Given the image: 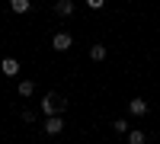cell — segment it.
I'll return each instance as SVG.
<instances>
[{"label":"cell","mask_w":160,"mask_h":144,"mask_svg":"<svg viewBox=\"0 0 160 144\" xmlns=\"http://www.w3.org/2000/svg\"><path fill=\"white\" fill-rule=\"evenodd\" d=\"M32 93H35V83L32 80H22L19 83V96H32Z\"/></svg>","instance_id":"obj_10"},{"label":"cell","mask_w":160,"mask_h":144,"mask_svg":"<svg viewBox=\"0 0 160 144\" xmlns=\"http://www.w3.org/2000/svg\"><path fill=\"white\" fill-rule=\"evenodd\" d=\"M112 128H115V135H125V132H131L125 119H115V125H112Z\"/></svg>","instance_id":"obj_11"},{"label":"cell","mask_w":160,"mask_h":144,"mask_svg":"<svg viewBox=\"0 0 160 144\" xmlns=\"http://www.w3.org/2000/svg\"><path fill=\"white\" fill-rule=\"evenodd\" d=\"M144 141H148V135H144L141 128H131L128 132V144H144Z\"/></svg>","instance_id":"obj_7"},{"label":"cell","mask_w":160,"mask_h":144,"mask_svg":"<svg viewBox=\"0 0 160 144\" xmlns=\"http://www.w3.org/2000/svg\"><path fill=\"white\" fill-rule=\"evenodd\" d=\"M90 58L93 61H106V45H93L90 48Z\"/></svg>","instance_id":"obj_9"},{"label":"cell","mask_w":160,"mask_h":144,"mask_svg":"<svg viewBox=\"0 0 160 144\" xmlns=\"http://www.w3.org/2000/svg\"><path fill=\"white\" fill-rule=\"evenodd\" d=\"M10 10H13V13H29V10H32V3H29V0H13Z\"/></svg>","instance_id":"obj_8"},{"label":"cell","mask_w":160,"mask_h":144,"mask_svg":"<svg viewBox=\"0 0 160 144\" xmlns=\"http://www.w3.org/2000/svg\"><path fill=\"white\" fill-rule=\"evenodd\" d=\"M64 106H68V99H64L61 93H45V99H42V112L48 115V119L64 115Z\"/></svg>","instance_id":"obj_1"},{"label":"cell","mask_w":160,"mask_h":144,"mask_svg":"<svg viewBox=\"0 0 160 144\" xmlns=\"http://www.w3.org/2000/svg\"><path fill=\"white\" fill-rule=\"evenodd\" d=\"M128 112H131V115H148V102H144L141 96L131 99V102H128Z\"/></svg>","instance_id":"obj_4"},{"label":"cell","mask_w":160,"mask_h":144,"mask_svg":"<svg viewBox=\"0 0 160 144\" xmlns=\"http://www.w3.org/2000/svg\"><path fill=\"white\" fill-rule=\"evenodd\" d=\"M45 135H61L64 132V115H55V119H45Z\"/></svg>","instance_id":"obj_3"},{"label":"cell","mask_w":160,"mask_h":144,"mask_svg":"<svg viewBox=\"0 0 160 144\" xmlns=\"http://www.w3.org/2000/svg\"><path fill=\"white\" fill-rule=\"evenodd\" d=\"M55 13H58V16H71V13H74V3H71V0H58V3H55Z\"/></svg>","instance_id":"obj_6"},{"label":"cell","mask_w":160,"mask_h":144,"mask_svg":"<svg viewBox=\"0 0 160 144\" xmlns=\"http://www.w3.org/2000/svg\"><path fill=\"white\" fill-rule=\"evenodd\" d=\"M74 45V35L71 32H58L55 38H51V48H55V51H68Z\"/></svg>","instance_id":"obj_2"},{"label":"cell","mask_w":160,"mask_h":144,"mask_svg":"<svg viewBox=\"0 0 160 144\" xmlns=\"http://www.w3.org/2000/svg\"><path fill=\"white\" fill-rule=\"evenodd\" d=\"M0 67H3L7 77H16V74H19V61H16V58H3V64H0Z\"/></svg>","instance_id":"obj_5"}]
</instances>
